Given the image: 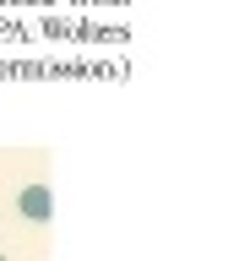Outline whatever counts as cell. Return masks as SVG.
<instances>
[{
  "instance_id": "obj_1",
  "label": "cell",
  "mask_w": 250,
  "mask_h": 261,
  "mask_svg": "<svg viewBox=\"0 0 250 261\" xmlns=\"http://www.w3.org/2000/svg\"><path fill=\"white\" fill-rule=\"evenodd\" d=\"M17 212L27 218V223H49V218H54L49 185H22V191H17Z\"/></svg>"
},
{
  "instance_id": "obj_2",
  "label": "cell",
  "mask_w": 250,
  "mask_h": 261,
  "mask_svg": "<svg viewBox=\"0 0 250 261\" xmlns=\"http://www.w3.org/2000/svg\"><path fill=\"white\" fill-rule=\"evenodd\" d=\"M0 261H6V256H0Z\"/></svg>"
}]
</instances>
